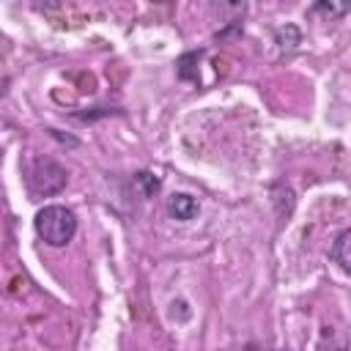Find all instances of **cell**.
Instances as JSON below:
<instances>
[{"label":"cell","instance_id":"obj_4","mask_svg":"<svg viewBox=\"0 0 351 351\" xmlns=\"http://www.w3.org/2000/svg\"><path fill=\"white\" fill-rule=\"evenodd\" d=\"M348 241H351V233L348 230H343L340 236H337V241H335V247L329 250V258L343 269V271H348L351 269V258H348Z\"/></svg>","mask_w":351,"mask_h":351},{"label":"cell","instance_id":"obj_7","mask_svg":"<svg viewBox=\"0 0 351 351\" xmlns=\"http://www.w3.org/2000/svg\"><path fill=\"white\" fill-rule=\"evenodd\" d=\"M285 351H288V348H285Z\"/></svg>","mask_w":351,"mask_h":351},{"label":"cell","instance_id":"obj_2","mask_svg":"<svg viewBox=\"0 0 351 351\" xmlns=\"http://www.w3.org/2000/svg\"><path fill=\"white\" fill-rule=\"evenodd\" d=\"M27 186L33 195H55L66 186V170L55 162V159H47V156H38L30 162V170H27Z\"/></svg>","mask_w":351,"mask_h":351},{"label":"cell","instance_id":"obj_6","mask_svg":"<svg viewBox=\"0 0 351 351\" xmlns=\"http://www.w3.org/2000/svg\"><path fill=\"white\" fill-rule=\"evenodd\" d=\"M140 181L145 184V189H148V192H154V189L159 186V181H156V178H151L148 173H140Z\"/></svg>","mask_w":351,"mask_h":351},{"label":"cell","instance_id":"obj_5","mask_svg":"<svg viewBox=\"0 0 351 351\" xmlns=\"http://www.w3.org/2000/svg\"><path fill=\"white\" fill-rule=\"evenodd\" d=\"M324 340H329V351H346V340L343 337L335 340V329H326L324 332ZM318 351H326V348H318Z\"/></svg>","mask_w":351,"mask_h":351},{"label":"cell","instance_id":"obj_1","mask_svg":"<svg viewBox=\"0 0 351 351\" xmlns=\"http://www.w3.org/2000/svg\"><path fill=\"white\" fill-rule=\"evenodd\" d=\"M36 233L49 247H66L77 233V217L66 206H44L36 214Z\"/></svg>","mask_w":351,"mask_h":351},{"label":"cell","instance_id":"obj_3","mask_svg":"<svg viewBox=\"0 0 351 351\" xmlns=\"http://www.w3.org/2000/svg\"><path fill=\"white\" fill-rule=\"evenodd\" d=\"M167 214L173 219L186 222V219H192L197 214V200L192 195H186V192H176V195L167 197Z\"/></svg>","mask_w":351,"mask_h":351}]
</instances>
